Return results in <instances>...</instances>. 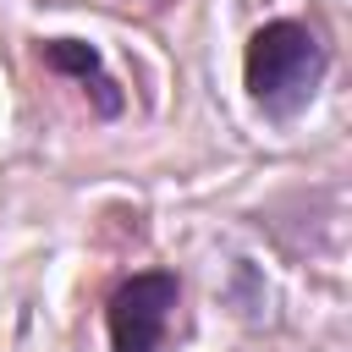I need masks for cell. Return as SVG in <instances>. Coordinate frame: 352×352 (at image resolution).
Listing matches in <instances>:
<instances>
[{
  "instance_id": "cell-2",
  "label": "cell",
  "mask_w": 352,
  "mask_h": 352,
  "mask_svg": "<svg viewBox=\"0 0 352 352\" xmlns=\"http://www.w3.org/2000/svg\"><path fill=\"white\" fill-rule=\"evenodd\" d=\"M176 302H182V280L170 270H143V275L121 280L110 292V308H104L110 346L116 352H160L170 336Z\"/></svg>"
},
{
  "instance_id": "cell-3",
  "label": "cell",
  "mask_w": 352,
  "mask_h": 352,
  "mask_svg": "<svg viewBox=\"0 0 352 352\" xmlns=\"http://www.w3.org/2000/svg\"><path fill=\"white\" fill-rule=\"evenodd\" d=\"M38 55H44V66H50V72H72V77L94 82V99H99V110H104V116H116V110H121V94H116V82L104 77V66H99V50H94V44H82V38H50Z\"/></svg>"
},
{
  "instance_id": "cell-1",
  "label": "cell",
  "mask_w": 352,
  "mask_h": 352,
  "mask_svg": "<svg viewBox=\"0 0 352 352\" xmlns=\"http://www.w3.org/2000/svg\"><path fill=\"white\" fill-rule=\"evenodd\" d=\"M324 60H330V55H324V44H319V33H314L308 22H292V16L264 22V28L248 38V60H242L253 104H258L264 116H275V121H292V116L319 94Z\"/></svg>"
}]
</instances>
